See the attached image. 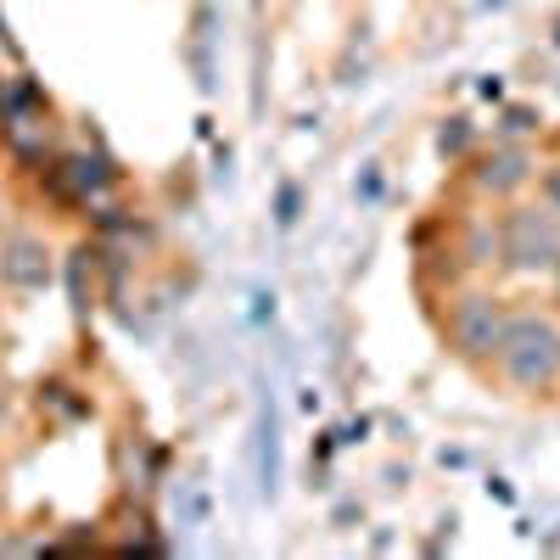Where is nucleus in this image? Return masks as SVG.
Wrapping results in <instances>:
<instances>
[{
	"label": "nucleus",
	"mask_w": 560,
	"mask_h": 560,
	"mask_svg": "<svg viewBox=\"0 0 560 560\" xmlns=\"http://www.w3.org/2000/svg\"><path fill=\"white\" fill-rule=\"evenodd\" d=\"M459 253H465V264H471V269H504V236H499V219H471V224H465Z\"/></svg>",
	"instance_id": "nucleus-6"
},
{
	"label": "nucleus",
	"mask_w": 560,
	"mask_h": 560,
	"mask_svg": "<svg viewBox=\"0 0 560 560\" xmlns=\"http://www.w3.org/2000/svg\"><path fill=\"white\" fill-rule=\"evenodd\" d=\"M538 197H544V202L560 213V168H549V174H544V191H538Z\"/></svg>",
	"instance_id": "nucleus-7"
},
{
	"label": "nucleus",
	"mask_w": 560,
	"mask_h": 560,
	"mask_svg": "<svg viewBox=\"0 0 560 560\" xmlns=\"http://www.w3.org/2000/svg\"><path fill=\"white\" fill-rule=\"evenodd\" d=\"M0 287L7 292H45L51 287V247L28 230L0 242Z\"/></svg>",
	"instance_id": "nucleus-4"
},
{
	"label": "nucleus",
	"mask_w": 560,
	"mask_h": 560,
	"mask_svg": "<svg viewBox=\"0 0 560 560\" xmlns=\"http://www.w3.org/2000/svg\"><path fill=\"white\" fill-rule=\"evenodd\" d=\"M493 370L516 393H549L560 382V319L538 308H516L493 348Z\"/></svg>",
	"instance_id": "nucleus-1"
},
{
	"label": "nucleus",
	"mask_w": 560,
	"mask_h": 560,
	"mask_svg": "<svg viewBox=\"0 0 560 560\" xmlns=\"http://www.w3.org/2000/svg\"><path fill=\"white\" fill-rule=\"evenodd\" d=\"M555 303H560V264H555Z\"/></svg>",
	"instance_id": "nucleus-8"
},
{
	"label": "nucleus",
	"mask_w": 560,
	"mask_h": 560,
	"mask_svg": "<svg viewBox=\"0 0 560 560\" xmlns=\"http://www.w3.org/2000/svg\"><path fill=\"white\" fill-rule=\"evenodd\" d=\"M499 236H504V269H516V275H555V264H560V213L544 197L510 208L499 219Z\"/></svg>",
	"instance_id": "nucleus-2"
},
{
	"label": "nucleus",
	"mask_w": 560,
	"mask_h": 560,
	"mask_svg": "<svg viewBox=\"0 0 560 560\" xmlns=\"http://www.w3.org/2000/svg\"><path fill=\"white\" fill-rule=\"evenodd\" d=\"M504 319H510V308H504L493 292H459V298L448 303L443 331H448V342H454L459 359L482 364V359H493V348H499V337H504Z\"/></svg>",
	"instance_id": "nucleus-3"
},
{
	"label": "nucleus",
	"mask_w": 560,
	"mask_h": 560,
	"mask_svg": "<svg viewBox=\"0 0 560 560\" xmlns=\"http://www.w3.org/2000/svg\"><path fill=\"white\" fill-rule=\"evenodd\" d=\"M533 174H538V168H533V158H527L522 147H499V152L482 158L477 185H482V191H493V197H510V191H522Z\"/></svg>",
	"instance_id": "nucleus-5"
}]
</instances>
